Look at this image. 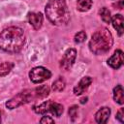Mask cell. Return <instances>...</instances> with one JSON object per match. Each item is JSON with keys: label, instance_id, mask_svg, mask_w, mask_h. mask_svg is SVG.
<instances>
[{"label": "cell", "instance_id": "1", "mask_svg": "<svg viewBox=\"0 0 124 124\" xmlns=\"http://www.w3.org/2000/svg\"><path fill=\"white\" fill-rule=\"evenodd\" d=\"M24 32L18 27H9L0 33V48L9 53L18 52L24 45Z\"/></svg>", "mask_w": 124, "mask_h": 124}, {"label": "cell", "instance_id": "2", "mask_svg": "<svg viewBox=\"0 0 124 124\" xmlns=\"http://www.w3.org/2000/svg\"><path fill=\"white\" fill-rule=\"evenodd\" d=\"M46 15L55 25L65 24L70 19V12L65 0H50L46 6Z\"/></svg>", "mask_w": 124, "mask_h": 124}, {"label": "cell", "instance_id": "3", "mask_svg": "<svg viewBox=\"0 0 124 124\" xmlns=\"http://www.w3.org/2000/svg\"><path fill=\"white\" fill-rule=\"evenodd\" d=\"M112 44L113 39L109 30L101 28L92 35L89 42V48L95 54H104L110 49Z\"/></svg>", "mask_w": 124, "mask_h": 124}, {"label": "cell", "instance_id": "4", "mask_svg": "<svg viewBox=\"0 0 124 124\" xmlns=\"http://www.w3.org/2000/svg\"><path fill=\"white\" fill-rule=\"evenodd\" d=\"M38 99V95L36 92V89L31 90H24L23 92L18 93L14 98H12L10 101L6 103V107L10 109H14L21 105H24L26 103H29L33 100Z\"/></svg>", "mask_w": 124, "mask_h": 124}, {"label": "cell", "instance_id": "5", "mask_svg": "<svg viewBox=\"0 0 124 124\" xmlns=\"http://www.w3.org/2000/svg\"><path fill=\"white\" fill-rule=\"evenodd\" d=\"M29 77L32 82L40 83L48 79L51 77V73L44 67H35L30 71Z\"/></svg>", "mask_w": 124, "mask_h": 124}, {"label": "cell", "instance_id": "6", "mask_svg": "<svg viewBox=\"0 0 124 124\" xmlns=\"http://www.w3.org/2000/svg\"><path fill=\"white\" fill-rule=\"evenodd\" d=\"M76 56H77L76 49H74V48L67 49L66 52L64 53L61 61H60V68L65 70V71H68L73 66L75 59H76Z\"/></svg>", "mask_w": 124, "mask_h": 124}, {"label": "cell", "instance_id": "7", "mask_svg": "<svg viewBox=\"0 0 124 124\" xmlns=\"http://www.w3.org/2000/svg\"><path fill=\"white\" fill-rule=\"evenodd\" d=\"M108 64L113 68V69H118L122 66L123 64V52L120 49H117L114 51L112 56L108 60Z\"/></svg>", "mask_w": 124, "mask_h": 124}, {"label": "cell", "instance_id": "8", "mask_svg": "<svg viewBox=\"0 0 124 124\" xmlns=\"http://www.w3.org/2000/svg\"><path fill=\"white\" fill-rule=\"evenodd\" d=\"M91 82H92V78H91L90 77H84V78H82L79 80V82L75 86V88H74V93H75L76 95H80V94H82V93L89 87V85L91 84Z\"/></svg>", "mask_w": 124, "mask_h": 124}, {"label": "cell", "instance_id": "9", "mask_svg": "<svg viewBox=\"0 0 124 124\" xmlns=\"http://www.w3.org/2000/svg\"><path fill=\"white\" fill-rule=\"evenodd\" d=\"M28 21L33 26L34 29L38 30L41 28L43 24V16L41 13H29L28 14Z\"/></svg>", "mask_w": 124, "mask_h": 124}, {"label": "cell", "instance_id": "10", "mask_svg": "<svg viewBox=\"0 0 124 124\" xmlns=\"http://www.w3.org/2000/svg\"><path fill=\"white\" fill-rule=\"evenodd\" d=\"M110 115V109L109 108L104 107L101 108L95 114V119L98 123H106Z\"/></svg>", "mask_w": 124, "mask_h": 124}, {"label": "cell", "instance_id": "11", "mask_svg": "<svg viewBox=\"0 0 124 124\" xmlns=\"http://www.w3.org/2000/svg\"><path fill=\"white\" fill-rule=\"evenodd\" d=\"M111 22H112L114 29H116V31L118 32V35L122 36V34H123V22H124L123 16L120 14L114 15L111 17Z\"/></svg>", "mask_w": 124, "mask_h": 124}, {"label": "cell", "instance_id": "12", "mask_svg": "<svg viewBox=\"0 0 124 124\" xmlns=\"http://www.w3.org/2000/svg\"><path fill=\"white\" fill-rule=\"evenodd\" d=\"M113 99L119 105H122L124 103L123 88H122V86L120 84L119 85H116V87H114V89H113Z\"/></svg>", "mask_w": 124, "mask_h": 124}, {"label": "cell", "instance_id": "13", "mask_svg": "<svg viewBox=\"0 0 124 124\" xmlns=\"http://www.w3.org/2000/svg\"><path fill=\"white\" fill-rule=\"evenodd\" d=\"M50 104H51V101H46V102H44L38 106H35L33 108V109L38 114H45L46 112H49Z\"/></svg>", "mask_w": 124, "mask_h": 124}, {"label": "cell", "instance_id": "14", "mask_svg": "<svg viewBox=\"0 0 124 124\" xmlns=\"http://www.w3.org/2000/svg\"><path fill=\"white\" fill-rule=\"evenodd\" d=\"M49 112L51 114H53L54 116L59 117L63 112V106L61 104H58V103H55V102L51 101L50 108H49Z\"/></svg>", "mask_w": 124, "mask_h": 124}, {"label": "cell", "instance_id": "15", "mask_svg": "<svg viewBox=\"0 0 124 124\" xmlns=\"http://www.w3.org/2000/svg\"><path fill=\"white\" fill-rule=\"evenodd\" d=\"M92 6V0H78L77 1V8L80 12L88 11Z\"/></svg>", "mask_w": 124, "mask_h": 124}, {"label": "cell", "instance_id": "16", "mask_svg": "<svg viewBox=\"0 0 124 124\" xmlns=\"http://www.w3.org/2000/svg\"><path fill=\"white\" fill-rule=\"evenodd\" d=\"M13 67H14V64L12 62H3L2 64H0V77L7 76L11 72Z\"/></svg>", "mask_w": 124, "mask_h": 124}, {"label": "cell", "instance_id": "17", "mask_svg": "<svg viewBox=\"0 0 124 124\" xmlns=\"http://www.w3.org/2000/svg\"><path fill=\"white\" fill-rule=\"evenodd\" d=\"M99 14H100V16L103 19V21H105L106 23H109L111 21V16H110V12L108 9L104 7L99 11Z\"/></svg>", "mask_w": 124, "mask_h": 124}, {"label": "cell", "instance_id": "18", "mask_svg": "<svg viewBox=\"0 0 124 124\" xmlns=\"http://www.w3.org/2000/svg\"><path fill=\"white\" fill-rule=\"evenodd\" d=\"M65 87V80L62 78H57L53 83H52V89L56 92H60L64 89Z\"/></svg>", "mask_w": 124, "mask_h": 124}, {"label": "cell", "instance_id": "19", "mask_svg": "<svg viewBox=\"0 0 124 124\" xmlns=\"http://www.w3.org/2000/svg\"><path fill=\"white\" fill-rule=\"evenodd\" d=\"M86 39V33L84 31H79L75 35V42L78 44L83 43Z\"/></svg>", "mask_w": 124, "mask_h": 124}, {"label": "cell", "instance_id": "20", "mask_svg": "<svg viewBox=\"0 0 124 124\" xmlns=\"http://www.w3.org/2000/svg\"><path fill=\"white\" fill-rule=\"evenodd\" d=\"M78 106H72L69 108V115H70L72 121H75L78 116Z\"/></svg>", "mask_w": 124, "mask_h": 124}, {"label": "cell", "instance_id": "21", "mask_svg": "<svg viewBox=\"0 0 124 124\" xmlns=\"http://www.w3.org/2000/svg\"><path fill=\"white\" fill-rule=\"evenodd\" d=\"M124 109L123 108H120L116 114V118L121 122V123H124Z\"/></svg>", "mask_w": 124, "mask_h": 124}, {"label": "cell", "instance_id": "22", "mask_svg": "<svg viewBox=\"0 0 124 124\" xmlns=\"http://www.w3.org/2000/svg\"><path fill=\"white\" fill-rule=\"evenodd\" d=\"M40 122H41V123H53L54 120H53L50 116L46 115V116H43V118L40 120Z\"/></svg>", "mask_w": 124, "mask_h": 124}, {"label": "cell", "instance_id": "23", "mask_svg": "<svg viewBox=\"0 0 124 124\" xmlns=\"http://www.w3.org/2000/svg\"><path fill=\"white\" fill-rule=\"evenodd\" d=\"M86 102H87V97H83V98L80 99V103H81V104H84V103H86Z\"/></svg>", "mask_w": 124, "mask_h": 124}, {"label": "cell", "instance_id": "24", "mask_svg": "<svg viewBox=\"0 0 124 124\" xmlns=\"http://www.w3.org/2000/svg\"><path fill=\"white\" fill-rule=\"evenodd\" d=\"M0 122H1V113H0Z\"/></svg>", "mask_w": 124, "mask_h": 124}]
</instances>
